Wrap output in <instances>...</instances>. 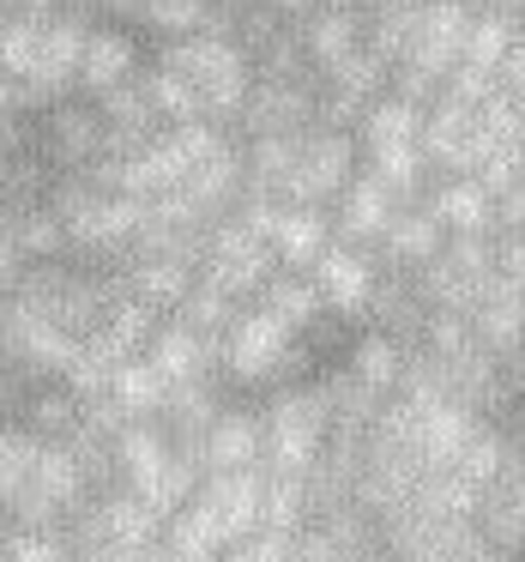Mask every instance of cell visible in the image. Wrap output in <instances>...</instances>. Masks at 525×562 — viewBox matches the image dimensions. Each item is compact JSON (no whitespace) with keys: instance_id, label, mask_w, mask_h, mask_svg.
Listing matches in <instances>:
<instances>
[{"instance_id":"obj_1","label":"cell","mask_w":525,"mask_h":562,"mask_svg":"<svg viewBox=\"0 0 525 562\" xmlns=\"http://www.w3.org/2000/svg\"><path fill=\"white\" fill-rule=\"evenodd\" d=\"M146 61H163L187 79V91L199 98L206 122L230 127L236 110H242L248 86H254V61L236 49L230 37H212V31H194V37H175V43H158Z\"/></svg>"},{"instance_id":"obj_2","label":"cell","mask_w":525,"mask_h":562,"mask_svg":"<svg viewBox=\"0 0 525 562\" xmlns=\"http://www.w3.org/2000/svg\"><path fill=\"white\" fill-rule=\"evenodd\" d=\"M327 441V405L315 381L303 387H266L260 405V472H308Z\"/></svg>"},{"instance_id":"obj_3","label":"cell","mask_w":525,"mask_h":562,"mask_svg":"<svg viewBox=\"0 0 525 562\" xmlns=\"http://www.w3.org/2000/svg\"><path fill=\"white\" fill-rule=\"evenodd\" d=\"M272 272H278L272 243L254 231V224L236 218V212L206 231V248H199V279H212L218 291H230L236 303H254V291L272 279Z\"/></svg>"},{"instance_id":"obj_4","label":"cell","mask_w":525,"mask_h":562,"mask_svg":"<svg viewBox=\"0 0 525 562\" xmlns=\"http://www.w3.org/2000/svg\"><path fill=\"white\" fill-rule=\"evenodd\" d=\"M290 339L296 333L284 327L278 315H266L260 303H242L236 321L218 333V375L230 381V387H272Z\"/></svg>"},{"instance_id":"obj_5","label":"cell","mask_w":525,"mask_h":562,"mask_svg":"<svg viewBox=\"0 0 525 562\" xmlns=\"http://www.w3.org/2000/svg\"><path fill=\"white\" fill-rule=\"evenodd\" d=\"M351 176H356V134H339V127H320V122L303 127L296 134V164L284 176V206L327 212Z\"/></svg>"},{"instance_id":"obj_6","label":"cell","mask_w":525,"mask_h":562,"mask_svg":"<svg viewBox=\"0 0 525 562\" xmlns=\"http://www.w3.org/2000/svg\"><path fill=\"white\" fill-rule=\"evenodd\" d=\"M31 151H37L55 176L85 170V164L103 151V115H98V103H91L85 91H73V98H55L49 110H37V115H31Z\"/></svg>"},{"instance_id":"obj_7","label":"cell","mask_w":525,"mask_h":562,"mask_svg":"<svg viewBox=\"0 0 525 562\" xmlns=\"http://www.w3.org/2000/svg\"><path fill=\"white\" fill-rule=\"evenodd\" d=\"M315 98H320V74L315 79H260L248 86L242 110H236L230 134L254 139V134H303L315 127Z\"/></svg>"},{"instance_id":"obj_8","label":"cell","mask_w":525,"mask_h":562,"mask_svg":"<svg viewBox=\"0 0 525 562\" xmlns=\"http://www.w3.org/2000/svg\"><path fill=\"white\" fill-rule=\"evenodd\" d=\"M375 272L380 267H375L368 248H344V243H327L308 260V279H315L320 303L339 321H351V327H363V303H368V291H375Z\"/></svg>"},{"instance_id":"obj_9","label":"cell","mask_w":525,"mask_h":562,"mask_svg":"<svg viewBox=\"0 0 525 562\" xmlns=\"http://www.w3.org/2000/svg\"><path fill=\"white\" fill-rule=\"evenodd\" d=\"M404 200L392 194V188H380L368 170H356L351 182L339 188V200L327 206V218H332V243H344V248H368L375 255V243H380V231L392 224V212H399Z\"/></svg>"},{"instance_id":"obj_10","label":"cell","mask_w":525,"mask_h":562,"mask_svg":"<svg viewBox=\"0 0 525 562\" xmlns=\"http://www.w3.org/2000/svg\"><path fill=\"white\" fill-rule=\"evenodd\" d=\"M139 67H146V43L134 37V25H91L85 43H79V91L85 98H103V91L127 86V79H139Z\"/></svg>"},{"instance_id":"obj_11","label":"cell","mask_w":525,"mask_h":562,"mask_svg":"<svg viewBox=\"0 0 525 562\" xmlns=\"http://www.w3.org/2000/svg\"><path fill=\"white\" fill-rule=\"evenodd\" d=\"M465 7H447V0H423L411 37H404L399 61L392 67H416L429 79H447V67H459V43H465Z\"/></svg>"},{"instance_id":"obj_12","label":"cell","mask_w":525,"mask_h":562,"mask_svg":"<svg viewBox=\"0 0 525 562\" xmlns=\"http://www.w3.org/2000/svg\"><path fill=\"white\" fill-rule=\"evenodd\" d=\"M441 243H447V231H441V218L423 206V200H411V206L392 212V224L380 231L375 243V267L380 272H416L423 260L441 255Z\"/></svg>"},{"instance_id":"obj_13","label":"cell","mask_w":525,"mask_h":562,"mask_svg":"<svg viewBox=\"0 0 525 562\" xmlns=\"http://www.w3.org/2000/svg\"><path fill=\"white\" fill-rule=\"evenodd\" d=\"M199 460L206 472H242V465H260V412L254 405H218L206 429H199Z\"/></svg>"},{"instance_id":"obj_14","label":"cell","mask_w":525,"mask_h":562,"mask_svg":"<svg viewBox=\"0 0 525 562\" xmlns=\"http://www.w3.org/2000/svg\"><path fill=\"white\" fill-rule=\"evenodd\" d=\"M423 321H429V303L416 296L411 272H375V291L363 303V327L387 333L399 345H416L423 339Z\"/></svg>"},{"instance_id":"obj_15","label":"cell","mask_w":525,"mask_h":562,"mask_svg":"<svg viewBox=\"0 0 525 562\" xmlns=\"http://www.w3.org/2000/svg\"><path fill=\"white\" fill-rule=\"evenodd\" d=\"M146 357L163 381H194V375H218V339H199L194 327H182L175 315L158 321V333L146 339Z\"/></svg>"},{"instance_id":"obj_16","label":"cell","mask_w":525,"mask_h":562,"mask_svg":"<svg viewBox=\"0 0 525 562\" xmlns=\"http://www.w3.org/2000/svg\"><path fill=\"white\" fill-rule=\"evenodd\" d=\"M242 182H248V164H242V139H224L218 151H212L206 164H194L187 170V182H182V194L194 200L206 218H230L236 212V200H242Z\"/></svg>"},{"instance_id":"obj_17","label":"cell","mask_w":525,"mask_h":562,"mask_svg":"<svg viewBox=\"0 0 525 562\" xmlns=\"http://www.w3.org/2000/svg\"><path fill=\"white\" fill-rule=\"evenodd\" d=\"M230 400V381L224 375H194V381H170L158 405V424L170 441H199V429L218 417V405Z\"/></svg>"},{"instance_id":"obj_18","label":"cell","mask_w":525,"mask_h":562,"mask_svg":"<svg viewBox=\"0 0 525 562\" xmlns=\"http://www.w3.org/2000/svg\"><path fill=\"white\" fill-rule=\"evenodd\" d=\"M423 206L441 218V231H447V236L489 231V218H495V194H489L477 176H435V182L423 188ZM489 236H495V231H489Z\"/></svg>"},{"instance_id":"obj_19","label":"cell","mask_w":525,"mask_h":562,"mask_svg":"<svg viewBox=\"0 0 525 562\" xmlns=\"http://www.w3.org/2000/svg\"><path fill=\"white\" fill-rule=\"evenodd\" d=\"M158 538H163V544H170L182 562H206V557H218V550L230 544V526H224V514L212 508L206 490H194L182 508L163 514V532H158Z\"/></svg>"},{"instance_id":"obj_20","label":"cell","mask_w":525,"mask_h":562,"mask_svg":"<svg viewBox=\"0 0 525 562\" xmlns=\"http://www.w3.org/2000/svg\"><path fill=\"white\" fill-rule=\"evenodd\" d=\"M465 321H471V339H477V345H489V351H507V345L525 339V291H520V284H507L501 272H489Z\"/></svg>"},{"instance_id":"obj_21","label":"cell","mask_w":525,"mask_h":562,"mask_svg":"<svg viewBox=\"0 0 525 562\" xmlns=\"http://www.w3.org/2000/svg\"><path fill=\"white\" fill-rule=\"evenodd\" d=\"M296 37H303L308 67L327 74V67H339L344 55L363 49V19H356L351 7H308V13L296 19Z\"/></svg>"},{"instance_id":"obj_22","label":"cell","mask_w":525,"mask_h":562,"mask_svg":"<svg viewBox=\"0 0 525 562\" xmlns=\"http://www.w3.org/2000/svg\"><path fill=\"white\" fill-rule=\"evenodd\" d=\"M110 448H115V472H122V484L139 490V496H151L163 460H170V436H163L158 417H134V424H122L110 436Z\"/></svg>"},{"instance_id":"obj_23","label":"cell","mask_w":525,"mask_h":562,"mask_svg":"<svg viewBox=\"0 0 525 562\" xmlns=\"http://www.w3.org/2000/svg\"><path fill=\"white\" fill-rule=\"evenodd\" d=\"M127 296L151 303L158 315H170L182 303V291L199 279V260H182V255H127Z\"/></svg>"},{"instance_id":"obj_24","label":"cell","mask_w":525,"mask_h":562,"mask_svg":"<svg viewBox=\"0 0 525 562\" xmlns=\"http://www.w3.org/2000/svg\"><path fill=\"white\" fill-rule=\"evenodd\" d=\"M79 412H85V400H79L67 381H37V387L19 400L13 424H25L37 441H67L79 429Z\"/></svg>"},{"instance_id":"obj_25","label":"cell","mask_w":525,"mask_h":562,"mask_svg":"<svg viewBox=\"0 0 525 562\" xmlns=\"http://www.w3.org/2000/svg\"><path fill=\"white\" fill-rule=\"evenodd\" d=\"M266 243H272V255H278V267L308 272V260L332 243V218L320 206H284L278 218H272Z\"/></svg>"},{"instance_id":"obj_26","label":"cell","mask_w":525,"mask_h":562,"mask_svg":"<svg viewBox=\"0 0 525 562\" xmlns=\"http://www.w3.org/2000/svg\"><path fill=\"white\" fill-rule=\"evenodd\" d=\"M356 170H368L380 188H392V194L411 206V200H423V188L435 182V170L423 164V146L416 139H404V146H375V151H356Z\"/></svg>"},{"instance_id":"obj_27","label":"cell","mask_w":525,"mask_h":562,"mask_svg":"<svg viewBox=\"0 0 525 562\" xmlns=\"http://www.w3.org/2000/svg\"><path fill=\"white\" fill-rule=\"evenodd\" d=\"M254 303L266 308V315H278L290 333L315 327V321L327 315V303H320L315 279H308V272H296V267H278V272H272V279L254 291Z\"/></svg>"},{"instance_id":"obj_28","label":"cell","mask_w":525,"mask_h":562,"mask_svg":"<svg viewBox=\"0 0 525 562\" xmlns=\"http://www.w3.org/2000/svg\"><path fill=\"white\" fill-rule=\"evenodd\" d=\"M260 484H266V472L260 465H242V472H206V496H212V508L224 514V526H230V538H242V532H254L260 526Z\"/></svg>"},{"instance_id":"obj_29","label":"cell","mask_w":525,"mask_h":562,"mask_svg":"<svg viewBox=\"0 0 525 562\" xmlns=\"http://www.w3.org/2000/svg\"><path fill=\"white\" fill-rule=\"evenodd\" d=\"M98 520H103V532H110V544H151V538L163 532V514L127 484H115L98 496Z\"/></svg>"},{"instance_id":"obj_30","label":"cell","mask_w":525,"mask_h":562,"mask_svg":"<svg viewBox=\"0 0 525 562\" xmlns=\"http://www.w3.org/2000/svg\"><path fill=\"white\" fill-rule=\"evenodd\" d=\"M339 363L351 369V375L363 381V387L392 393V381H399V363H404V345H399V339H387V333H375V327H356Z\"/></svg>"},{"instance_id":"obj_31","label":"cell","mask_w":525,"mask_h":562,"mask_svg":"<svg viewBox=\"0 0 525 562\" xmlns=\"http://www.w3.org/2000/svg\"><path fill=\"white\" fill-rule=\"evenodd\" d=\"M416 13H423V0H363L356 7V19H363V49L380 55V61H399Z\"/></svg>"},{"instance_id":"obj_32","label":"cell","mask_w":525,"mask_h":562,"mask_svg":"<svg viewBox=\"0 0 525 562\" xmlns=\"http://www.w3.org/2000/svg\"><path fill=\"white\" fill-rule=\"evenodd\" d=\"M296 526H308V484H303V472H266V484H260V532L290 538Z\"/></svg>"},{"instance_id":"obj_33","label":"cell","mask_w":525,"mask_h":562,"mask_svg":"<svg viewBox=\"0 0 525 562\" xmlns=\"http://www.w3.org/2000/svg\"><path fill=\"white\" fill-rule=\"evenodd\" d=\"M163 387H170V381L158 375V369L146 363V357H127V363H115L110 369V400L122 405L127 417H158V405H163Z\"/></svg>"},{"instance_id":"obj_34","label":"cell","mask_w":525,"mask_h":562,"mask_svg":"<svg viewBox=\"0 0 525 562\" xmlns=\"http://www.w3.org/2000/svg\"><path fill=\"white\" fill-rule=\"evenodd\" d=\"M236 308H242V303H236L230 291H218L212 279H194V284L182 291V303L170 308V315L182 321V327H194L199 339H218V333L236 321Z\"/></svg>"},{"instance_id":"obj_35","label":"cell","mask_w":525,"mask_h":562,"mask_svg":"<svg viewBox=\"0 0 525 562\" xmlns=\"http://www.w3.org/2000/svg\"><path fill=\"white\" fill-rule=\"evenodd\" d=\"M212 19V0H146L139 7V37L151 43H175V37H194V31H206Z\"/></svg>"},{"instance_id":"obj_36","label":"cell","mask_w":525,"mask_h":562,"mask_svg":"<svg viewBox=\"0 0 525 562\" xmlns=\"http://www.w3.org/2000/svg\"><path fill=\"white\" fill-rule=\"evenodd\" d=\"M0 212L13 218V236H19V255L25 260H61L67 255V224L49 206H0Z\"/></svg>"},{"instance_id":"obj_37","label":"cell","mask_w":525,"mask_h":562,"mask_svg":"<svg viewBox=\"0 0 525 562\" xmlns=\"http://www.w3.org/2000/svg\"><path fill=\"white\" fill-rule=\"evenodd\" d=\"M513 31H520V19H501V13H471L465 19V43H459V61L465 67H483V74H495L501 55H507Z\"/></svg>"},{"instance_id":"obj_38","label":"cell","mask_w":525,"mask_h":562,"mask_svg":"<svg viewBox=\"0 0 525 562\" xmlns=\"http://www.w3.org/2000/svg\"><path fill=\"white\" fill-rule=\"evenodd\" d=\"M37 448H43V441L31 436L25 424H13V417H0V514L13 508V496L25 490L31 465H37Z\"/></svg>"},{"instance_id":"obj_39","label":"cell","mask_w":525,"mask_h":562,"mask_svg":"<svg viewBox=\"0 0 525 562\" xmlns=\"http://www.w3.org/2000/svg\"><path fill=\"white\" fill-rule=\"evenodd\" d=\"M501 460H507V436H501V424H489V417H483V424H477L471 436H465V448L453 453V472L471 477V484L483 490L489 477L501 472Z\"/></svg>"},{"instance_id":"obj_40","label":"cell","mask_w":525,"mask_h":562,"mask_svg":"<svg viewBox=\"0 0 525 562\" xmlns=\"http://www.w3.org/2000/svg\"><path fill=\"white\" fill-rule=\"evenodd\" d=\"M387 74H392V61H380V55L356 49V55H344L339 67H327L320 79H327L332 91H344V98L368 103V98H380V91H387Z\"/></svg>"},{"instance_id":"obj_41","label":"cell","mask_w":525,"mask_h":562,"mask_svg":"<svg viewBox=\"0 0 525 562\" xmlns=\"http://www.w3.org/2000/svg\"><path fill=\"white\" fill-rule=\"evenodd\" d=\"M0 562H67V544H61V532H25V526H13L7 544H0Z\"/></svg>"},{"instance_id":"obj_42","label":"cell","mask_w":525,"mask_h":562,"mask_svg":"<svg viewBox=\"0 0 525 562\" xmlns=\"http://www.w3.org/2000/svg\"><path fill=\"white\" fill-rule=\"evenodd\" d=\"M224 562H290V538H278V532H242V538H230L224 544Z\"/></svg>"},{"instance_id":"obj_43","label":"cell","mask_w":525,"mask_h":562,"mask_svg":"<svg viewBox=\"0 0 525 562\" xmlns=\"http://www.w3.org/2000/svg\"><path fill=\"white\" fill-rule=\"evenodd\" d=\"M489 231H495V236L525 231V182H513V188H501V194H495V218H489Z\"/></svg>"},{"instance_id":"obj_44","label":"cell","mask_w":525,"mask_h":562,"mask_svg":"<svg viewBox=\"0 0 525 562\" xmlns=\"http://www.w3.org/2000/svg\"><path fill=\"white\" fill-rule=\"evenodd\" d=\"M495 86H501V91H513V98L525 103V25L513 31L507 55H501V67H495Z\"/></svg>"},{"instance_id":"obj_45","label":"cell","mask_w":525,"mask_h":562,"mask_svg":"<svg viewBox=\"0 0 525 562\" xmlns=\"http://www.w3.org/2000/svg\"><path fill=\"white\" fill-rule=\"evenodd\" d=\"M495 272H501L507 284H520V291H525V231L495 236Z\"/></svg>"},{"instance_id":"obj_46","label":"cell","mask_w":525,"mask_h":562,"mask_svg":"<svg viewBox=\"0 0 525 562\" xmlns=\"http://www.w3.org/2000/svg\"><path fill=\"white\" fill-rule=\"evenodd\" d=\"M19 272H25V255H19V236H13V218L0 212V291L13 296Z\"/></svg>"},{"instance_id":"obj_47","label":"cell","mask_w":525,"mask_h":562,"mask_svg":"<svg viewBox=\"0 0 525 562\" xmlns=\"http://www.w3.org/2000/svg\"><path fill=\"white\" fill-rule=\"evenodd\" d=\"M139 7H146V0H91V13H98V19H110V25H134V19H139Z\"/></svg>"},{"instance_id":"obj_48","label":"cell","mask_w":525,"mask_h":562,"mask_svg":"<svg viewBox=\"0 0 525 562\" xmlns=\"http://www.w3.org/2000/svg\"><path fill=\"white\" fill-rule=\"evenodd\" d=\"M483 7H489V13H501V19H520V25H525V0H483Z\"/></svg>"},{"instance_id":"obj_49","label":"cell","mask_w":525,"mask_h":562,"mask_svg":"<svg viewBox=\"0 0 525 562\" xmlns=\"http://www.w3.org/2000/svg\"><path fill=\"white\" fill-rule=\"evenodd\" d=\"M266 7H278V13H284V19H303V13H308V7H320V0H266Z\"/></svg>"},{"instance_id":"obj_50","label":"cell","mask_w":525,"mask_h":562,"mask_svg":"<svg viewBox=\"0 0 525 562\" xmlns=\"http://www.w3.org/2000/svg\"><path fill=\"white\" fill-rule=\"evenodd\" d=\"M19 7H79V13H91V0H19ZM98 19V13H91Z\"/></svg>"},{"instance_id":"obj_51","label":"cell","mask_w":525,"mask_h":562,"mask_svg":"<svg viewBox=\"0 0 525 562\" xmlns=\"http://www.w3.org/2000/svg\"><path fill=\"white\" fill-rule=\"evenodd\" d=\"M7 170H13V151H0V200H7Z\"/></svg>"},{"instance_id":"obj_52","label":"cell","mask_w":525,"mask_h":562,"mask_svg":"<svg viewBox=\"0 0 525 562\" xmlns=\"http://www.w3.org/2000/svg\"><path fill=\"white\" fill-rule=\"evenodd\" d=\"M447 7H465V13H483V0H447Z\"/></svg>"},{"instance_id":"obj_53","label":"cell","mask_w":525,"mask_h":562,"mask_svg":"<svg viewBox=\"0 0 525 562\" xmlns=\"http://www.w3.org/2000/svg\"><path fill=\"white\" fill-rule=\"evenodd\" d=\"M320 7H351V13H356V7H363V0H320Z\"/></svg>"},{"instance_id":"obj_54","label":"cell","mask_w":525,"mask_h":562,"mask_svg":"<svg viewBox=\"0 0 525 562\" xmlns=\"http://www.w3.org/2000/svg\"><path fill=\"white\" fill-rule=\"evenodd\" d=\"M7 308H13V296H7V291H0V321H7Z\"/></svg>"},{"instance_id":"obj_55","label":"cell","mask_w":525,"mask_h":562,"mask_svg":"<svg viewBox=\"0 0 525 562\" xmlns=\"http://www.w3.org/2000/svg\"><path fill=\"white\" fill-rule=\"evenodd\" d=\"M344 562H351V557H344Z\"/></svg>"}]
</instances>
